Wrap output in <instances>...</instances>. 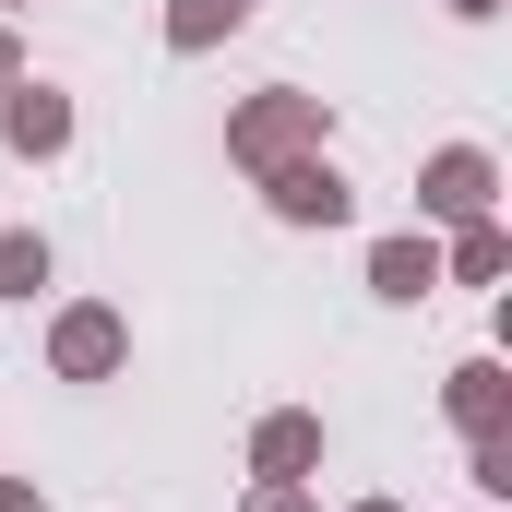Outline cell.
<instances>
[{"instance_id": "1", "label": "cell", "mask_w": 512, "mask_h": 512, "mask_svg": "<svg viewBox=\"0 0 512 512\" xmlns=\"http://www.w3.org/2000/svg\"><path fill=\"white\" fill-rule=\"evenodd\" d=\"M310 120H322V96H262V108L227 120V155H239V167H286V143H298Z\"/></svg>"}, {"instance_id": "2", "label": "cell", "mask_w": 512, "mask_h": 512, "mask_svg": "<svg viewBox=\"0 0 512 512\" xmlns=\"http://www.w3.org/2000/svg\"><path fill=\"white\" fill-rule=\"evenodd\" d=\"M417 203H429V215H477V203H489V155H477V143H453V155H429V179H417Z\"/></svg>"}, {"instance_id": "3", "label": "cell", "mask_w": 512, "mask_h": 512, "mask_svg": "<svg viewBox=\"0 0 512 512\" xmlns=\"http://www.w3.org/2000/svg\"><path fill=\"white\" fill-rule=\"evenodd\" d=\"M274 215L286 227H346V179L334 167H274Z\"/></svg>"}, {"instance_id": "4", "label": "cell", "mask_w": 512, "mask_h": 512, "mask_svg": "<svg viewBox=\"0 0 512 512\" xmlns=\"http://www.w3.org/2000/svg\"><path fill=\"white\" fill-rule=\"evenodd\" d=\"M120 310H72V322H60V370H72V382H108V370H120Z\"/></svg>"}, {"instance_id": "5", "label": "cell", "mask_w": 512, "mask_h": 512, "mask_svg": "<svg viewBox=\"0 0 512 512\" xmlns=\"http://www.w3.org/2000/svg\"><path fill=\"white\" fill-rule=\"evenodd\" d=\"M0 131H12V155H60V143H72V108H60L48 84H24V96L0 108Z\"/></svg>"}, {"instance_id": "6", "label": "cell", "mask_w": 512, "mask_h": 512, "mask_svg": "<svg viewBox=\"0 0 512 512\" xmlns=\"http://www.w3.org/2000/svg\"><path fill=\"white\" fill-rule=\"evenodd\" d=\"M429 274H441L429 239H382V251H370V286H382V298H429Z\"/></svg>"}, {"instance_id": "7", "label": "cell", "mask_w": 512, "mask_h": 512, "mask_svg": "<svg viewBox=\"0 0 512 512\" xmlns=\"http://www.w3.org/2000/svg\"><path fill=\"white\" fill-rule=\"evenodd\" d=\"M251 24V0H179L167 12V48H215V36H239Z\"/></svg>"}, {"instance_id": "8", "label": "cell", "mask_w": 512, "mask_h": 512, "mask_svg": "<svg viewBox=\"0 0 512 512\" xmlns=\"http://www.w3.org/2000/svg\"><path fill=\"white\" fill-rule=\"evenodd\" d=\"M453 417H465V441H501V370H489V358L453 370Z\"/></svg>"}, {"instance_id": "9", "label": "cell", "mask_w": 512, "mask_h": 512, "mask_svg": "<svg viewBox=\"0 0 512 512\" xmlns=\"http://www.w3.org/2000/svg\"><path fill=\"white\" fill-rule=\"evenodd\" d=\"M262 465H274V477L322 465V417H262Z\"/></svg>"}, {"instance_id": "10", "label": "cell", "mask_w": 512, "mask_h": 512, "mask_svg": "<svg viewBox=\"0 0 512 512\" xmlns=\"http://www.w3.org/2000/svg\"><path fill=\"white\" fill-rule=\"evenodd\" d=\"M36 286H48V239L12 227V239H0V298H36Z\"/></svg>"}, {"instance_id": "11", "label": "cell", "mask_w": 512, "mask_h": 512, "mask_svg": "<svg viewBox=\"0 0 512 512\" xmlns=\"http://www.w3.org/2000/svg\"><path fill=\"white\" fill-rule=\"evenodd\" d=\"M501 262H512V251H501V227H465V251H453V274H465V286H489Z\"/></svg>"}, {"instance_id": "12", "label": "cell", "mask_w": 512, "mask_h": 512, "mask_svg": "<svg viewBox=\"0 0 512 512\" xmlns=\"http://www.w3.org/2000/svg\"><path fill=\"white\" fill-rule=\"evenodd\" d=\"M251 512H310V501H298V489H262V501H251Z\"/></svg>"}, {"instance_id": "13", "label": "cell", "mask_w": 512, "mask_h": 512, "mask_svg": "<svg viewBox=\"0 0 512 512\" xmlns=\"http://www.w3.org/2000/svg\"><path fill=\"white\" fill-rule=\"evenodd\" d=\"M0 512H36V489H12V477H0Z\"/></svg>"}, {"instance_id": "14", "label": "cell", "mask_w": 512, "mask_h": 512, "mask_svg": "<svg viewBox=\"0 0 512 512\" xmlns=\"http://www.w3.org/2000/svg\"><path fill=\"white\" fill-rule=\"evenodd\" d=\"M0 84H12V36H0Z\"/></svg>"}, {"instance_id": "15", "label": "cell", "mask_w": 512, "mask_h": 512, "mask_svg": "<svg viewBox=\"0 0 512 512\" xmlns=\"http://www.w3.org/2000/svg\"><path fill=\"white\" fill-rule=\"evenodd\" d=\"M453 12H489V0H453Z\"/></svg>"}, {"instance_id": "16", "label": "cell", "mask_w": 512, "mask_h": 512, "mask_svg": "<svg viewBox=\"0 0 512 512\" xmlns=\"http://www.w3.org/2000/svg\"><path fill=\"white\" fill-rule=\"evenodd\" d=\"M370 512H393V501H370Z\"/></svg>"}]
</instances>
